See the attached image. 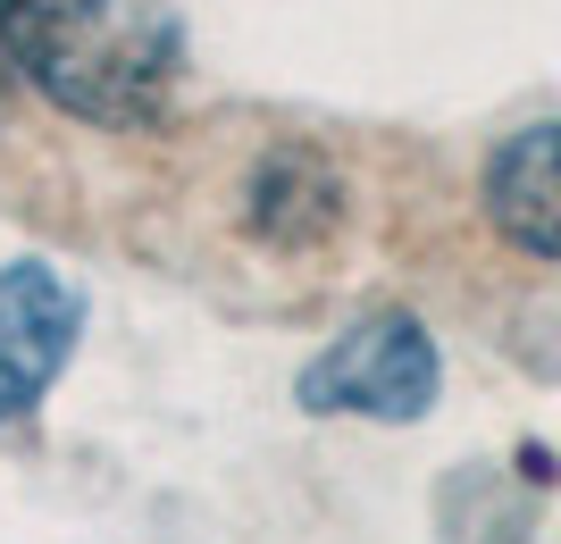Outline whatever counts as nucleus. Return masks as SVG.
<instances>
[{
  "mask_svg": "<svg viewBox=\"0 0 561 544\" xmlns=\"http://www.w3.org/2000/svg\"><path fill=\"white\" fill-rule=\"evenodd\" d=\"M0 50L76 126L142 135L185 93L176 0H0Z\"/></svg>",
  "mask_w": 561,
  "mask_h": 544,
  "instance_id": "nucleus-1",
  "label": "nucleus"
},
{
  "mask_svg": "<svg viewBox=\"0 0 561 544\" xmlns=\"http://www.w3.org/2000/svg\"><path fill=\"white\" fill-rule=\"evenodd\" d=\"M445 385V360H436V335L411 319V310H369L335 335L328 352L302 360L294 378V403L310 419H386V427H411L427 419Z\"/></svg>",
  "mask_w": 561,
  "mask_h": 544,
  "instance_id": "nucleus-2",
  "label": "nucleus"
},
{
  "mask_svg": "<svg viewBox=\"0 0 561 544\" xmlns=\"http://www.w3.org/2000/svg\"><path fill=\"white\" fill-rule=\"evenodd\" d=\"M84 335V285L59 261H9L0 268V427L43 403Z\"/></svg>",
  "mask_w": 561,
  "mask_h": 544,
  "instance_id": "nucleus-3",
  "label": "nucleus"
},
{
  "mask_svg": "<svg viewBox=\"0 0 561 544\" xmlns=\"http://www.w3.org/2000/svg\"><path fill=\"white\" fill-rule=\"evenodd\" d=\"M478 201H486L503 243H519L528 261H561V118L519 126V135L494 142Z\"/></svg>",
  "mask_w": 561,
  "mask_h": 544,
  "instance_id": "nucleus-4",
  "label": "nucleus"
},
{
  "mask_svg": "<svg viewBox=\"0 0 561 544\" xmlns=\"http://www.w3.org/2000/svg\"><path fill=\"white\" fill-rule=\"evenodd\" d=\"M335 210H344V185H335L310 151H277V160L252 176V227H260L268 243H310V235H328Z\"/></svg>",
  "mask_w": 561,
  "mask_h": 544,
  "instance_id": "nucleus-5",
  "label": "nucleus"
},
{
  "mask_svg": "<svg viewBox=\"0 0 561 544\" xmlns=\"http://www.w3.org/2000/svg\"><path fill=\"white\" fill-rule=\"evenodd\" d=\"M9 76H18V68H9V50H0V93H9Z\"/></svg>",
  "mask_w": 561,
  "mask_h": 544,
  "instance_id": "nucleus-6",
  "label": "nucleus"
}]
</instances>
